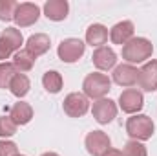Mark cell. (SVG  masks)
<instances>
[{"instance_id":"cell-1","label":"cell","mask_w":157,"mask_h":156,"mask_svg":"<svg viewBox=\"0 0 157 156\" xmlns=\"http://www.w3.org/2000/svg\"><path fill=\"white\" fill-rule=\"evenodd\" d=\"M152 53H154V46L144 37H133L130 42L122 46V59L126 61V64L144 63L146 59L152 57Z\"/></svg>"},{"instance_id":"cell-2","label":"cell","mask_w":157,"mask_h":156,"mask_svg":"<svg viewBox=\"0 0 157 156\" xmlns=\"http://www.w3.org/2000/svg\"><path fill=\"white\" fill-rule=\"evenodd\" d=\"M154 130H155V125H154L152 117L146 114H133L126 121V132L132 140L146 142L154 136Z\"/></svg>"},{"instance_id":"cell-3","label":"cell","mask_w":157,"mask_h":156,"mask_svg":"<svg viewBox=\"0 0 157 156\" xmlns=\"http://www.w3.org/2000/svg\"><path fill=\"white\" fill-rule=\"evenodd\" d=\"M82 90H84V96L88 99H102L110 90H112V81L108 76L101 74V72H93V74H88L84 83H82Z\"/></svg>"},{"instance_id":"cell-4","label":"cell","mask_w":157,"mask_h":156,"mask_svg":"<svg viewBox=\"0 0 157 156\" xmlns=\"http://www.w3.org/2000/svg\"><path fill=\"white\" fill-rule=\"evenodd\" d=\"M22 42H24V37L18 28H6L0 33V61L6 63V59H9L13 53H17L20 50Z\"/></svg>"},{"instance_id":"cell-5","label":"cell","mask_w":157,"mask_h":156,"mask_svg":"<svg viewBox=\"0 0 157 156\" xmlns=\"http://www.w3.org/2000/svg\"><path fill=\"white\" fill-rule=\"evenodd\" d=\"M84 51H86V44L80 39H73V37L71 39H64L57 48L59 59L62 63H68V64L77 63L78 59L84 55Z\"/></svg>"},{"instance_id":"cell-6","label":"cell","mask_w":157,"mask_h":156,"mask_svg":"<svg viewBox=\"0 0 157 156\" xmlns=\"http://www.w3.org/2000/svg\"><path fill=\"white\" fill-rule=\"evenodd\" d=\"M62 109H64V112L70 117H82L90 110V101H88V97L84 94L71 92V94H68L64 97Z\"/></svg>"},{"instance_id":"cell-7","label":"cell","mask_w":157,"mask_h":156,"mask_svg":"<svg viewBox=\"0 0 157 156\" xmlns=\"http://www.w3.org/2000/svg\"><path fill=\"white\" fill-rule=\"evenodd\" d=\"M119 107H121V110L126 112V114H137V112L144 107L143 92H139L137 88H126V90L121 92V96H119Z\"/></svg>"},{"instance_id":"cell-8","label":"cell","mask_w":157,"mask_h":156,"mask_svg":"<svg viewBox=\"0 0 157 156\" xmlns=\"http://www.w3.org/2000/svg\"><path fill=\"white\" fill-rule=\"evenodd\" d=\"M84 145H86V151L91 156H102L112 147V142H110V136L106 132L91 130V132H88V136L84 140Z\"/></svg>"},{"instance_id":"cell-9","label":"cell","mask_w":157,"mask_h":156,"mask_svg":"<svg viewBox=\"0 0 157 156\" xmlns=\"http://www.w3.org/2000/svg\"><path fill=\"white\" fill-rule=\"evenodd\" d=\"M91 114H93L97 123L108 125V123H112L115 119V116H117V105H115V101L106 99V97L97 99L93 103V107H91Z\"/></svg>"},{"instance_id":"cell-10","label":"cell","mask_w":157,"mask_h":156,"mask_svg":"<svg viewBox=\"0 0 157 156\" xmlns=\"http://www.w3.org/2000/svg\"><path fill=\"white\" fill-rule=\"evenodd\" d=\"M40 17V7L37 4H31V2H24V4H18L17 11H15V24L18 28H28V26H33Z\"/></svg>"},{"instance_id":"cell-11","label":"cell","mask_w":157,"mask_h":156,"mask_svg":"<svg viewBox=\"0 0 157 156\" xmlns=\"http://www.w3.org/2000/svg\"><path fill=\"white\" fill-rule=\"evenodd\" d=\"M91 61H93V64H95L101 72H108V70L115 68L117 53H115L112 48H108V46H101V48H97V50L93 51Z\"/></svg>"},{"instance_id":"cell-12","label":"cell","mask_w":157,"mask_h":156,"mask_svg":"<svg viewBox=\"0 0 157 156\" xmlns=\"http://www.w3.org/2000/svg\"><path fill=\"white\" fill-rule=\"evenodd\" d=\"M139 88L144 92H154L157 90V61L152 59L139 70Z\"/></svg>"},{"instance_id":"cell-13","label":"cell","mask_w":157,"mask_h":156,"mask_svg":"<svg viewBox=\"0 0 157 156\" xmlns=\"http://www.w3.org/2000/svg\"><path fill=\"white\" fill-rule=\"evenodd\" d=\"M113 81L119 86H133L139 81V70L133 64H119L113 68Z\"/></svg>"},{"instance_id":"cell-14","label":"cell","mask_w":157,"mask_h":156,"mask_svg":"<svg viewBox=\"0 0 157 156\" xmlns=\"http://www.w3.org/2000/svg\"><path fill=\"white\" fill-rule=\"evenodd\" d=\"M133 22L132 20H122V22H117L112 30H110V39L113 44H121L124 46L126 42L133 39Z\"/></svg>"},{"instance_id":"cell-15","label":"cell","mask_w":157,"mask_h":156,"mask_svg":"<svg viewBox=\"0 0 157 156\" xmlns=\"http://www.w3.org/2000/svg\"><path fill=\"white\" fill-rule=\"evenodd\" d=\"M70 11V4L66 0H48L44 4V15L46 18L53 20V22H60L68 17Z\"/></svg>"},{"instance_id":"cell-16","label":"cell","mask_w":157,"mask_h":156,"mask_svg":"<svg viewBox=\"0 0 157 156\" xmlns=\"http://www.w3.org/2000/svg\"><path fill=\"white\" fill-rule=\"evenodd\" d=\"M49 46H51V40H49V37L46 33H35V35H31L28 39V42H26V50L35 59L40 57V55H44L49 50Z\"/></svg>"},{"instance_id":"cell-17","label":"cell","mask_w":157,"mask_h":156,"mask_svg":"<svg viewBox=\"0 0 157 156\" xmlns=\"http://www.w3.org/2000/svg\"><path fill=\"white\" fill-rule=\"evenodd\" d=\"M9 117L17 123V127H18V125H28V123L31 121V117H33V109H31L29 103L18 101V103L13 105L11 112H9Z\"/></svg>"},{"instance_id":"cell-18","label":"cell","mask_w":157,"mask_h":156,"mask_svg":"<svg viewBox=\"0 0 157 156\" xmlns=\"http://www.w3.org/2000/svg\"><path fill=\"white\" fill-rule=\"evenodd\" d=\"M106 40H108V28L106 26H102V24H91L86 30V42L90 46L101 48L102 44H106Z\"/></svg>"},{"instance_id":"cell-19","label":"cell","mask_w":157,"mask_h":156,"mask_svg":"<svg viewBox=\"0 0 157 156\" xmlns=\"http://www.w3.org/2000/svg\"><path fill=\"white\" fill-rule=\"evenodd\" d=\"M33 64H35V57H33L26 48H24V50H18V51L13 55V66L17 68L18 74L29 72V70L33 68Z\"/></svg>"},{"instance_id":"cell-20","label":"cell","mask_w":157,"mask_h":156,"mask_svg":"<svg viewBox=\"0 0 157 156\" xmlns=\"http://www.w3.org/2000/svg\"><path fill=\"white\" fill-rule=\"evenodd\" d=\"M29 88H31V83H29V77H28L26 74H17L15 77L11 79V83H9L11 94H13L15 97H18V99L24 97V96H28Z\"/></svg>"},{"instance_id":"cell-21","label":"cell","mask_w":157,"mask_h":156,"mask_svg":"<svg viewBox=\"0 0 157 156\" xmlns=\"http://www.w3.org/2000/svg\"><path fill=\"white\" fill-rule=\"evenodd\" d=\"M42 84H44V88H46L49 94H59V92L62 90L64 81H62V76H60L57 70H49V72L44 74Z\"/></svg>"},{"instance_id":"cell-22","label":"cell","mask_w":157,"mask_h":156,"mask_svg":"<svg viewBox=\"0 0 157 156\" xmlns=\"http://www.w3.org/2000/svg\"><path fill=\"white\" fill-rule=\"evenodd\" d=\"M18 72L13 66V63H0V88H9L11 79L15 77Z\"/></svg>"},{"instance_id":"cell-23","label":"cell","mask_w":157,"mask_h":156,"mask_svg":"<svg viewBox=\"0 0 157 156\" xmlns=\"http://www.w3.org/2000/svg\"><path fill=\"white\" fill-rule=\"evenodd\" d=\"M17 7H18V4L15 0H0V20L2 22L13 20Z\"/></svg>"},{"instance_id":"cell-24","label":"cell","mask_w":157,"mask_h":156,"mask_svg":"<svg viewBox=\"0 0 157 156\" xmlns=\"http://www.w3.org/2000/svg\"><path fill=\"white\" fill-rule=\"evenodd\" d=\"M122 154L124 156H148V151L146 147L137 142V140H130L124 143V149H122Z\"/></svg>"},{"instance_id":"cell-25","label":"cell","mask_w":157,"mask_h":156,"mask_svg":"<svg viewBox=\"0 0 157 156\" xmlns=\"http://www.w3.org/2000/svg\"><path fill=\"white\" fill-rule=\"evenodd\" d=\"M17 134V123L9 116H0V138H9Z\"/></svg>"},{"instance_id":"cell-26","label":"cell","mask_w":157,"mask_h":156,"mask_svg":"<svg viewBox=\"0 0 157 156\" xmlns=\"http://www.w3.org/2000/svg\"><path fill=\"white\" fill-rule=\"evenodd\" d=\"M0 156H18L17 143L9 140H0Z\"/></svg>"},{"instance_id":"cell-27","label":"cell","mask_w":157,"mask_h":156,"mask_svg":"<svg viewBox=\"0 0 157 156\" xmlns=\"http://www.w3.org/2000/svg\"><path fill=\"white\" fill-rule=\"evenodd\" d=\"M102 156H124V154H122V151H119V149H112V147H110Z\"/></svg>"},{"instance_id":"cell-28","label":"cell","mask_w":157,"mask_h":156,"mask_svg":"<svg viewBox=\"0 0 157 156\" xmlns=\"http://www.w3.org/2000/svg\"><path fill=\"white\" fill-rule=\"evenodd\" d=\"M40 156H59L57 153H44V154H40Z\"/></svg>"},{"instance_id":"cell-29","label":"cell","mask_w":157,"mask_h":156,"mask_svg":"<svg viewBox=\"0 0 157 156\" xmlns=\"http://www.w3.org/2000/svg\"><path fill=\"white\" fill-rule=\"evenodd\" d=\"M18 156H24V154H18Z\"/></svg>"}]
</instances>
